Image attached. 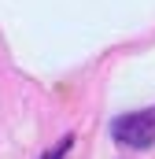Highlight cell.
<instances>
[{"label": "cell", "instance_id": "obj_1", "mask_svg": "<svg viewBox=\"0 0 155 159\" xmlns=\"http://www.w3.org/2000/svg\"><path fill=\"white\" fill-rule=\"evenodd\" d=\"M115 137L122 144H152L155 137V111H140V115H126L115 122Z\"/></svg>", "mask_w": 155, "mask_h": 159}]
</instances>
